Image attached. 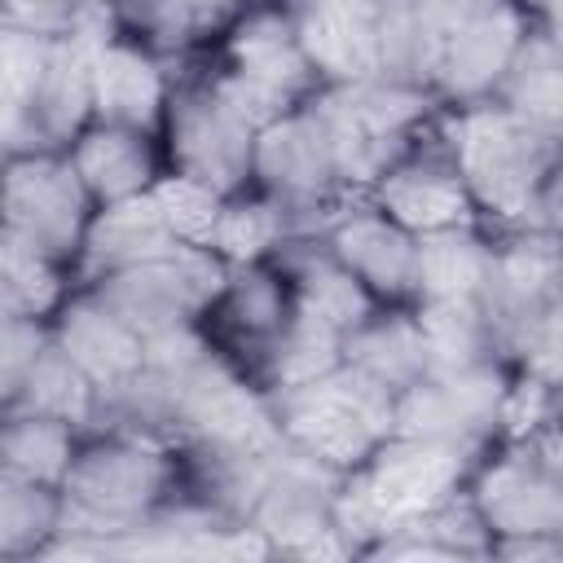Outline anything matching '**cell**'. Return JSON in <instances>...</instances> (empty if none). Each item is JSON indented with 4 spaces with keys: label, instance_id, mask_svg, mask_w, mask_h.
Returning a JSON list of instances; mask_svg holds the SVG:
<instances>
[{
    "label": "cell",
    "instance_id": "1",
    "mask_svg": "<svg viewBox=\"0 0 563 563\" xmlns=\"http://www.w3.org/2000/svg\"><path fill=\"white\" fill-rule=\"evenodd\" d=\"M484 523H497L515 537H554L559 528V471L554 457L528 449L523 462L497 466L484 497Z\"/></svg>",
    "mask_w": 563,
    "mask_h": 563
}]
</instances>
